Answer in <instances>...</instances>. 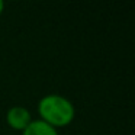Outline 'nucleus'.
<instances>
[{
  "label": "nucleus",
  "instance_id": "obj_1",
  "mask_svg": "<svg viewBox=\"0 0 135 135\" xmlns=\"http://www.w3.org/2000/svg\"><path fill=\"white\" fill-rule=\"evenodd\" d=\"M38 119L55 129L65 128L76 119V106L70 99L58 93H48L38 100Z\"/></svg>",
  "mask_w": 135,
  "mask_h": 135
},
{
  "label": "nucleus",
  "instance_id": "obj_2",
  "mask_svg": "<svg viewBox=\"0 0 135 135\" xmlns=\"http://www.w3.org/2000/svg\"><path fill=\"white\" fill-rule=\"evenodd\" d=\"M32 113L28 108L21 105L12 106L9 110L6 112V122L13 131L22 132L31 122H32Z\"/></svg>",
  "mask_w": 135,
  "mask_h": 135
},
{
  "label": "nucleus",
  "instance_id": "obj_3",
  "mask_svg": "<svg viewBox=\"0 0 135 135\" xmlns=\"http://www.w3.org/2000/svg\"><path fill=\"white\" fill-rule=\"evenodd\" d=\"M22 135H60L58 129L50 126L48 123L36 119H32V122L21 132Z\"/></svg>",
  "mask_w": 135,
  "mask_h": 135
},
{
  "label": "nucleus",
  "instance_id": "obj_4",
  "mask_svg": "<svg viewBox=\"0 0 135 135\" xmlns=\"http://www.w3.org/2000/svg\"><path fill=\"white\" fill-rule=\"evenodd\" d=\"M4 6H6L4 2H3V0H0V16L3 15V12H4Z\"/></svg>",
  "mask_w": 135,
  "mask_h": 135
}]
</instances>
